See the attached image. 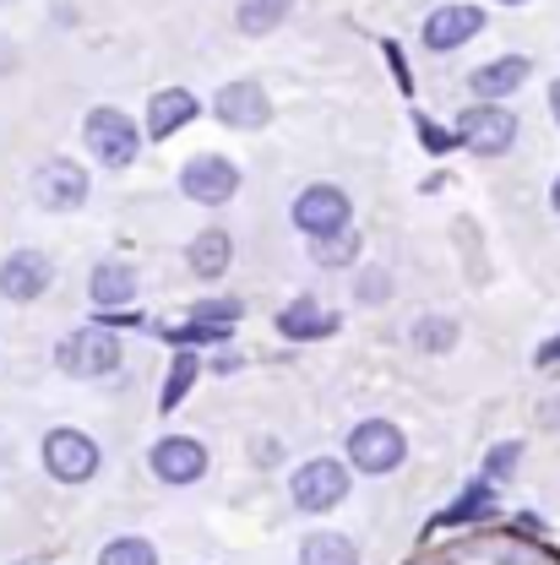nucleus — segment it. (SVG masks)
<instances>
[{
  "mask_svg": "<svg viewBox=\"0 0 560 565\" xmlns=\"http://www.w3.org/2000/svg\"><path fill=\"white\" fill-rule=\"evenodd\" d=\"M234 191H240V169L223 152H197L180 169V196H191L197 207H223L234 202Z\"/></svg>",
  "mask_w": 560,
  "mask_h": 565,
  "instance_id": "nucleus-7",
  "label": "nucleus"
},
{
  "mask_svg": "<svg viewBox=\"0 0 560 565\" xmlns=\"http://www.w3.org/2000/svg\"><path fill=\"white\" fill-rule=\"evenodd\" d=\"M539 364H560V338H550V343L539 349Z\"/></svg>",
  "mask_w": 560,
  "mask_h": 565,
  "instance_id": "nucleus-31",
  "label": "nucleus"
},
{
  "mask_svg": "<svg viewBox=\"0 0 560 565\" xmlns=\"http://www.w3.org/2000/svg\"><path fill=\"white\" fill-rule=\"evenodd\" d=\"M50 282H55V262H50L44 250H11V256L0 262V294L17 299V305L39 299Z\"/></svg>",
  "mask_w": 560,
  "mask_h": 565,
  "instance_id": "nucleus-13",
  "label": "nucleus"
},
{
  "mask_svg": "<svg viewBox=\"0 0 560 565\" xmlns=\"http://www.w3.org/2000/svg\"><path fill=\"white\" fill-rule=\"evenodd\" d=\"M55 364L66 375H76V381H104V375L120 370V343H115L109 327H76L71 338H61Z\"/></svg>",
  "mask_w": 560,
  "mask_h": 565,
  "instance_id": "nucleus-3",
  "label": "nucleus"
},
{
  "mask_svg": "<svg viewBox=\"0 0 560 565\" xmlns=\"http://www.w3.org/2000/svg\"><path fill=\"white\" fill-rule=\"evenodd\" d=\"M283 17H288V0H245L240 6V33H251V39H262V33H273Z\"/></svg>",
  "mask_w": 560,
  "mask_h": 565,
  "instance_id": "nucleus-22",
  "label": "nucleus"
},
{
  "mask_svg": "<svg viewBox=\"0 0 560 565\" xmlns=\"http://www.w3.org/2000/svg\"><path fill=\"white\" fill-rule=\"evenodd\" d=\"M452 343H457V321L452 316H424L414 327V349L420 353H452Z\"/></svg>",
  "mask_w": 560,
  "mask_h": 565,
  "instance_id": "nucleus-23",
  "label": "nucleus"
},
{
  "mask_svg": "<svg viewBox=\"0 0 560 565\" xmlns=\"http://www.w3.org/2000/svg\"><path fill=\"white\" fill-rule=\"evenodd\" d=\"M528 71H533V61L528 55H500V61H485V66L468 76V87L485 98V104H500V98H511L522 82H528Z\"/></svg>",
  "mask_w": 560,
  "mask_h": 565,
  "instance_id": "nucleus-15",
  "label": "nucleus"
},
{
  "mask_svg": "<svg viewBox=\"0 0 560 565\" xmlns=\"http://www.w3.org/2000/svg\"><path fill=\"white\" fill-rule=\"evenodd\" d=\"M409 457V435L387 419H364L349 429V462L359 473H392Z\"/></svg>",
  "mask_w": 560,
  "mask_h": 565,
  "instance_id": "nucleus-5",
  "label": "nucleus"
},
{
  "mask_svg": "<svg viewBox=\"0 0 560 565\" xmlns=\"http://www.w3.org/2000/svg\"><path fill=\"white\" fill-rule=\"evenodd\" d=\"M522 462V440H500L490 457H485V484H506Z\"/></svg>",
  "mask_w": 560,
  "mask_h": 565,
  "instance_id": "nucleus-25",
  "label": "nucleus"
},
{
  "mask_svg": "<svg viewBox=\"0 0 560 565\" xmlns=\"http://www.w3.org/2000/svg\"><path fill=\"white\" fill-rule=\"evenodd\" d=\"M240 316V299H202V305H191V321H218V327H229Z\"/></svg>",
  "mask_w": 560,
  "mask_h": 565,
  "instance_id": "nucleus-27",
  "label": "nucleus"
},
{
  "mask_svg": "<svg viewBox=\"0 0 560 565\" xmlns=\"http://www.w3.org/2000/svg\"><path fill=\"white\" fill-rule=\"evenodd\" d=\"M98 565H158V550L147 539H115V544H104Z\"/></svg>",
  "mask_w": 560,
  "mask_h": 565,
  "instance_id": "nucleus-24",
  "label": "nucleus"
},
{
  "mask_svg": "<svg viewBox=\"0 0 560 565\" xmlns=\"http://www.w3.org/2000/svg\"><path fill=\"white\" fill-rule=\"evenodd\" d=\"M0 6H6V0H0Z\"/></svg>",
  "mask_w": 560,
  "mask_h": 565,
  "instance_id": "nucleus-36",
  "label": "nucleus"
},
{
  "mask_svg": "<svg viewBox=\"0 0 560 565\" xmlns=\"http://www.w3.org/2000/svg\"><path fill=\"white\" fill-rule=\"evenodd\" d=\"M299 565H359V550L344 533H310L299 544Z\"/></svg>",
  "mask_w": 560,
  "mask_h": 565,
  "instance_id": "nucleus-19",
  "label": "nucleus"
},
{
  "mask_svg": "<svg viewBox=\"0 0 560 565\" xmlns=\"http://www.w3.org/2000/svg\"><path fill=\"white\" fill-rule=\"evenodd\" d=\"M457 141L468 152H479V158H500L517 141V115L500 109V104H474V109L457 115Z\"/></svg>",
  "mask_w": 560,
  "mask_h": 565,
  "instance_id": "nucleus-8",
  "label": "nucleus"
},
{
  "mask_svg": "<svg viewBox=\"0 0 560 565\" xmlns=\"http://www.w3.org/2000/svg\"><path fill=\"white\" fill-rule=\"evenodd\" d=\"M316 256H321V267H349L353 256H359V234H338V239H321L316 245Z\"/></svg>",
  "mask_w": 560,
  "mask_h": 565,
  "instance_id": "nucleus-26",
  "label": "nucleus"
},
{
  "mask_svg": "<svg viewBox=\"0 0 560 565\" xmlns=\"http://www.w3.org/2000/svg\"><path fill=\"white\" fill-rule=\"evenodd\" d=\"M212 115L223 126H234V131H262L273 120V104H267V87L262 82H229V87H218Z\"/></svg>",
  "mask_w": 560,
  "mask_h": 565,
  "instance_id": "nucleus-10",
  "label": "nucleus"
},
{
  "mask_svg": "<svg viewBox=\"0 0 560 565\" xmlns=\"http://www.w3.org/2000/svg\"><path fill=\"white\" fill-rule=\"evenodd\" d=\"M17 66V44H6V39H0V71H11Z\"/></svg>",
  "mask_w": 560,
  "mask_h": 565,
  "instance_id": "nucleus-32",
  "label": "nucleus"
},
{
  "mask_svg": "<svg viewBox=\"0 0 560 565\" xmlns=\"http://www.w3.org/2000/svg\"><path fill=\"white\" fill-rule=\"evenodd\" d=\"M294 228H299L310 245L349 234V228H353L349 191H338V185H305V191L294 196Z\"/></svg>",
  "mask_w": 560,
  "mask_h": 565,
  "instance_id": "nucleus-1",
  "label": "nucleus"
},
{
  "mask_svg": "<svg viewBox=\"0 0 560 565\" xmlns=\"http://www.w3.org/2000/svg\"><path fill=\"white\" fill-rule=\"evenodd\" d=\"M278 332L294 338V343H305V338H332V332H338V316H332L327 305H316V299H294L278 316Z\"/></svg>",
  "mask_w": 560,
  "mask_h": 565,
  "instance_id": "nucleus-18",
  "label": "nucleus"
},
{
  "mask_svg": "<svg viewBox=\"0 0 560 565\" xmlns=\"http://www.w3.org/2000/svg\"><path fill=\"white\" fill-rule=\"evenodd\" d=\"M420 141L430 147V152H452V147H457V131H446V126H435V120H424L420 115Z\"/></svg>",
  "mask_w": 560,
  "mask_h": 565,
  "instance_id": "nucleus-29",
  "label": "nucleus"
},
{
  "mask_svg": "<svg viewBox=\"0 0 560 565\" xmlns=\"http://www.w3.org/2000/svg\"><path fill=\"white\" fill-rule=\"evenodd\" d=\"M490 511H495V490L485 484V479H479L474 490L457 500V505H446V511H441L430 527H463V522H479V516H490Z\"/></svg>",
  "mask_w": 560,
  "mask_h": 565,
  "instance_id": "nucleus-20",
  "label": "nucleus"
},
{
  "mask_svg": "<svg viewBox=\"0 0 560 565\" xmlns=\"http://www.w3.org/2000/svg\"><path fill=\"white\" fill-rule=\"evenodd\" d=\"M98 462H104V451H98L93 435H82V429H50L44 435V468H50V479L87 484L98 473Z\"/></svg>",
  "mask_w": 560,
  "mask_h": 565,
  "instance_id": "nucleus-6",
  "label": "nucleus"
},
{
  "mask_svg": "<svg viewBox=\"0 0 560 565\" xmlns=\"http://www.w3.org/2000/svg\"><path fill=\"white\" fill-rule=\"evenodd\" d=\"M186 267H191L202 282H218L229 267H234V239H229L223 228H202V234L186 245Z\"/></svg>",
  "mask_w": 560,
  "mask_h": 565,
  "instance_id": "nucleus-16",
  "label": "nucleus"
},
{
  "mask_svg": "<svg viewBox=\"0 0 560 565\" xmlns=\"http://www.w3.org/2000/svg\"><path fill=\"white\" fill-rule=\"evenodd\" d=\"M33 196H39V207H50V212H76L87 202V174L71 158H50L33 174Z\"/></svg>",
  "mask_w": 560,
  "mask_h": 565,
  "instance_id": "nucleus-11",
  "label": "nucleus"
},
{
  "mask_svg": "<svg viewBox=\"0 0 560 565\" xmlns=\"http://www.w3.org/2000/svg\"><path fill=\"white\" fill-rule=\"evenodd\" d=\"M500 6H528V0H500Z\"/></svg>",
  "mask_w": 560,
  "mask_h": 565,
  "instance_id": "nucleus-35",
  "label": "nucleus"
},
{
  "mask_svg": "<svg viewBox=\"0 0 560 565\" xmlns=\"http://www.w3.org/2000/svg\"><path fill=\"white\" fill-rule=\"evenodd\" d=\"M197 370H202V364H197V353H186V349H180V359L169 364L163 397H158V408H163V414H169V408H180V403L191 397V386H197Z\"/></svg>",
  "mask_w": 560,
  "mask_h": 565,
  "instance_id": "nucleus-21",
  "label": "nucleus"
},
{
  "mask_svg": "<svg viewBox=\"0 0 560 565\" xmlns=\"http://www.w3.org/2000/svg\"><path fill=\"white\" fill-rule=\"evenodd\" d=\"M82 141H87V152H93L104 169H126V163H137V152H141L137 120H131L126 109H109V104L82 120Z\"/></svg>",
  "mask_w": 560,
  "mask_h": 565,
  "instance_id": "nucleus-2",
  "label": "nucleus"
},
{
  "mask_svg": "<svg viewBox=\"0 0 560 565\" xmlns=\"http://www.w3.org/2000/svg\"><path fill=\"white\" fill-rule=\"evenodd\" d=\"M87 294H93L98 310L131 305V299H137V267H131V262H98L93 278H87Z\"/></svg>",
  "mask_w": 560,
  "mask_h": 565,
  "instance_id": "nucleus-17",
  "label": "nucleus"
},
{
  "mask_svg": "<svg viewBox=\"0 0 560 565\" xmlns=\"http://www.w3.org/2000/svg\"><path fill=\"white\" fill-rule=\"evenodd\" d=\"M479 33H485V6L452 0V6H435V11L424 17V50H435V55H452V50H463L468 39H479Z\"/></svg>",
  "mask_w": 560,
  "mask_h": 565,
  "instance_id": "nucleus-9",
  "label": "nucleus"
},
{
  "mask_svg": "<svg viewBox=\"0 0 560 565\" xmlns=\"http://www.w3.org/2000/svg\"><path fill=\"white\" fill-rule=\"evenodd\" d=\"M197 93H186V87H163V93H152V104H147V137L152 141H169L180 126H191L197 120Z\"/></svg>",
  "mask_w": 560,
  "mask_h": 565,
  "instance_id": "nucleus-14",
  "label": "nucleus"
},
{
  "mask_svg": "<svg viewBox=\"0 0 560 565\" xmlns=\"http://www.w3.org/2000/svg\"><path fill=\"white\" fill-rule=\"evenodd\" d=\"M152 473H158L163 484H197V479L208 473V446L191 440V435H163V440L152 446Z\"/></svg>",
  "mask_w": 560,
  "mask_h": 565,
  "instance_id": "nucleus-12",
  "label": "nucleus"
},
{
  "mask_svg": "<svg viewBox=\"0 0 560 565\" xmlns=\"http://www.w3.org/2000/svg\"><path fill=\"white\" fill-rule=\"evenodd\" d=\"M550 115H556V126H560V76L550 82Z\"/></svg>",
  "mask_w": 560,
  "mask_h": 565,
  "instance_id": "nucleus-33",
  "label": "nucleus"
},
{
  "mask_svg": "<svg viewBox=\"0 0 560 565\" xmlns=\"http://www.w3.org/2000/svg\"><path fill=\"white\" fill-rule=\"evenodd\" d=\"M288 500H294L299 511H310V516L344 505V500H349V468L332 462V457H310V462H299L294 479H288Z\"/></svg>",
  "mask_w": 560,
  "mask_h": 565,
  "instance_id": "nucleus-4",
  "label": "nucleus"
},
{
  "mask_svg": "<svg viewBox=\"0 0 560 565\" xmlns=\"http://www.w3.org/2000/svg\"><path fill=\"white\" fill-rule=\"evenodd\" d=\"M550 207L560 212V174H556V185H550Z\"/></svg>",
  "mask_w": 560,
  "mask_h": 565,
  "instance_id": "nucleus-34",
  "label": "nucleus"
},
{
  "mask_svg": "<svg viewBox=\"0 0 560 565\" xmlns=\"http://www.w3.org/2000/svg\"><path fill=\"white\" fill-rule=\"evenodd\" d=\"M251 457H256V462H278V440H256Z\"/></svg>",
  "mask_w": 560,
  "mask_h": 565,
  "instance_id": "nucleus-30",
  "label": "nucleus"
},
{
  "mask_svg": "<svg viewBox=\"0 0 560 565\" xmlns=\"http://www.w3.org/2000/svg\"><path fill=\"white\" fill-rule=\"evenodd\" d=\"M387 288H392L387 267H364V278H359V288H353V294H359L364 305H381V299H387Z\"/></svg>",
  "mask_w": 560,
  "mask_h": 565,
  "instance_id": "nucleus-28",
  "label": "nucleus"
}]
</instances>
